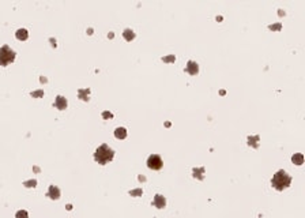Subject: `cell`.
I'll return each instance as SVG.
<instances>
[{
	"label": "cell",
	"mask_w": 305,
	"mask_h": 218,
	"mask_svg": "<svg viewBox=\"0 0 305 218\" xmlns=\"http://www.w3.org/2000/svg\"><path fill=\"white\" fill-rule=\"evenodd\" d=\"M113 157H115V151L108 144H101L94 153V159L100 165H106L108 162L113 159Z\"/></svg>",
	"instance_id": "1"
},
{
	"label": "cell",
	"mask_w": 305,
	"mask_h": 218,
	"mask_svg": "<svg viewBox=\"0 0 305 218\" xmlns=\"http://www.w3.org/2000/svg\"><path fill=\"white\" fill-rule=\"evenodd\" d=\"M292 177L286 173L285 171H278L271 179V186L277 189V191H283L285 188L290 186Z\"/></svg>",
	"instance_id": "2"
},
{
	"label": "cell",
	"mask_w": 305,
	"mask_h": 218,
	"mask_svg": "<svg viewBox=\"0 0 305 218\" xmlns=\"http://www.w3.org/2000/svg\"><path fill=\"white\" fill-rule=\"evenodd\" d=\"M14 60H15V52L8 45H3L0 48V65L6 67V65H8Z\"/></svg>",
	"instance_id": "3"
},
{
	"label": "cell",
	"mask_w": 305,
	"mask_h": 218,
	"mask_svg": "<svg viewBox=\"0 0 305 218\" xmlns=\"http://www.w3.org/2000/svg\"><path fill=\"white\" fill-rule=\"evenodd\" d=\"M163 162L162 159H161L160 156H157V154H153V156L148 157L147 159V166L150 169H153V171H160L161 168H162Z\"/></svg>",
	"instance_id": "4"
},
{
	"label": "cell",
	"mask_w": 305,
	"mask_h": 218,
	"mask_svg": "<svg viewBox=\"0 0 305 218\" xmlns=\"http://www.w3.org/2000/svg\"><path fill=\"white\" fill-rule=\"evenodd\" d=\"M185 71H187L188 74L191 75H196L199 72V65L196 62H192V60H190V62L187 63V67H185Z\"/></svg>",
	"instance_id": "5"
},
{
	"label": "cell",
	"mask_w": 305,
	"mask_h": 218,
	"mask_svg": "<svg viewBox=\"0 0 305 218\" xmlns=\"http://www.w3.org/2000/svg\"><path fill=\"white\" fill-rule=\"evenodd\" d=\"M154 206L157 207V209H163V207L166 206V199H165V196H162V195H155L154 196Z\"/></svg>",
	"instance_id": "6"
},
{
	"label": "cell",
	"mask_w": 305,
	"mask_h": 218,
	"mask_svg": "<svg viewBox=\"0 0 305 218\" xmlns=\"http://www.w3.org/2000/svg\"><path fill=\"white\" fill-rule=\"evenodd\" d=\"M55 106H56L57 109H60V111H64V109L67 108V100H65L63 95H57L56 100H55Z\"/></svg>",
	"instance_id": "7"
},
{
	"label": "cell",
	"mask_w": 305,
	"mask_h": 218,
	"mask_svg": "<svg viewBox=\"0 0 305 218\" xmlns=\"http://www.w3.org/2000/svg\"><path fill=\"white\" fill-rule=\"evenodd\" d=\"M48 196H49L50 199H53V201L59 199V198H60V189L57 188L56 186H50L49 187V191H48Z\"/></svg>",
	"instance_id": "8"
},
{
	"label": "cell",
	"mask_w": 305,
	"mask_h": 218,
	"mask_svg": "<svg viewBox=\"0 0 305 218\" xmlns=\"http://www.w3.org/2000/svg\"><path fill=\"white\" fill-rule=\"evenodd\" d=\"M193 177L199 180L205 179V168H195L193 169Z\"/></svg>",
	"instance_id": "9"
},
{
	"label": "cell",
	"mask_w": 305,
	"mask_h": 218,
	"mask_svg": "<svg viewBox=\"0 0 305 218\" xmlns=\"http://www.w3.org/2000/svg\"><path fill=\"white\" fill-rule=\"evenodd\" d=\"M89 93H90L89 89H80L79 92H78V95H79L80 100H83V101H89Z\"/></svg>",
	"instance_id": "10"
},
{
	"label": "cell",
	"mask_w": 305,
	"mask_h": 218,
	"mask_svg": "<svg viewBox=\"0 0 305 218\" xmlns=\"http://www.w3.org/2000/svg\"><path fill=\"white\" fill-rule=\"evenodd\" d=\"M27 37H29V34H27V30L26 29H19L18 32H16V38L21 40V41L27 40Z\"/></svg>",
	"instance_id": "11"
},
{
	"label": "cell",
	"mask_w": 305,
	"mask_h": 218,
	"mask_svg": "<svg viewBox=\"0 0 305 218\" xmlns=\"http://www.w3.org/2000/svg\"><path fill=\"white\" fill-rule=\"evenodd\" d=\"M248 144L252 147H259V136H248Z\"/></svg>",
	"instance_id": "12"
},
{
	"label": "cell",
	"mask_w": 305,
	"mask_h": 218,
	"mask_svg": "<svg viewBox=\"0 0 305 218\" xmlns=\"http://www.w3.org/2000/svg\"><path fill=\"white\" fill-rule=\"evenodd\" d=\"M123 35H124V38L127 40V41H132V40L135 38V33H133L131 29H125L124 33H123Z\"/></svg>",
	"instance_id": "13"
},
{
	"label": "cell",
	"mask_w": 305,
	"mask_h": 218,
	"mask_svg": "<svg viewBox=\"0 0 305 218\" xmlns=\"http://www.w3.org/2000/svg\"><path fill=\"white\" fill-rule=\"evenodd\" d=\"M115 136L117 139H124L125 136H127V131H125V128H117V130L115 131Z\"/></svg>",
	"instance_id": "14"
},
{
	"label": "cell",
	"mask_w": 305,
	"mask_h": 218,
	"mask_svg": "<svg viewBox=\"0 0 305 218\" xmlns=\"http://www.w3.org/2000/svg\"><path fill=\"white\" fill-rule=\"evenodd\" d=\"M292 161H293L296 165H302V164H304V156H302V154H294Z\"/></svg>",
	"instance_id": "15"
},
{
	"label": "cell",
	"mask_w": 305,
	"mask_h": 218,
	"mask_svg": "<svg viewBox=\"0 0 305 218\" xmlns=\"http://www.w3.org/2000/svg\"><path fill=\"white\" fill-rule=\"evenodd\" d=\"M23 186L27 187V188H31V187L34 188V187L37 186V181H36V180H27V181H25V183H23Z\"/></svg>",
	"instance_id": "16"
},
{
	"label": "cell",
	"mask_w": 305,
	"mask_h": 218,
	"mask_svg": "<svg viewBox=\"0 0 305 218\" xmlns=\"http://www.w3.org/2000/svg\"><path fill=\"white\" fill-rule=\"evenodd\" d=\"M142 194H143L142 188H138V189H132V191H130L131 196H142Z\"/></svg>",
	"instance_id": "17"
},
{
	"label": "cell",
	"mask_w": 305,
	"mask_h": 218,
	"mask_svg": "<svg viewBox=\"0 0 305 218\" xmlns=\"http://www.w3.org/2000/svg\"><path fill=\"white\" fill-rule=\"evenodd\" d=\"M15 217L16 218H29V214H27V211H25V210H19Z\"/></svg>",
	"instance_id": "18"
},
{
	"label": "cell",
	"mask_w": 305,
	"mask_h": 218,
	"mask_svg": "<svg viewBox=\"0 0 305 218\" xmlns=\"http://www.w3.org/2000/svg\"><path fill=\"white\" fill-rule=\"evenodd\" d=\"M44 95V90H37V92H31V97L33 98H40Z\"/></svg>",
	"instance_id": "19"
},
{
	"label": "cell",
	"mask_w": 305,
	"mask_h": 218,
	"mask_svg": "<svg viewBox=\"0 0 305 218\" xmlns=\"http://www.w3.org/2000/svg\"><path fill=\"white\" fill-rule=\"evenodd\" d=\"M163 62H166V63H169V62H175L176 60V57H175V55H172V56H166V57H163Z\"/></svg>",
	"instance_id": "20"
},
{
	"label": "cell",
	"mask_w": 305,
	"mask_h": 218,
	"mask_svg": "<svg viewBox=\"0 0 305 218\" xmlns=\"http://www.w3.org/2000/svg\"><path fill=\"white\" fill-rule=\"evenodd\" d=\"M281 27H282L281 23H277V25H271V26H270V29H271V30H279Z\"/></svg>",
	"instance_id": "21"
},
{
	"label": "cell",
	"mask_w": 305,
	"mask_h": 218,
	"mask_svg": "<svg viewBox=\"0 0 305 218\" xmlns=\"http://www.w3.org/2000/svg\"><path fill=\"white\" fill-rule=\"evenodd\" d=\"M102 117H104V119H110V117H113V115L110 112H104V113H102Z\"/></svg>",
	"instance_id": "22"
},
{
	"label": "cell",
	"mask_w": 305,
	"mask_h": 218,
	"mask_svg": "<svg viewBox=\"0 0 305 218\" xmlns=\"http://www.w3.org/2000/svg\"><path fill=\"white\" fill-rule=\"evenodd\" d=\"M50 42H52V45H53V47H56V40H53V38H50Z\"/></svg>",
	"instance_id": "23"
}]
</instances>
